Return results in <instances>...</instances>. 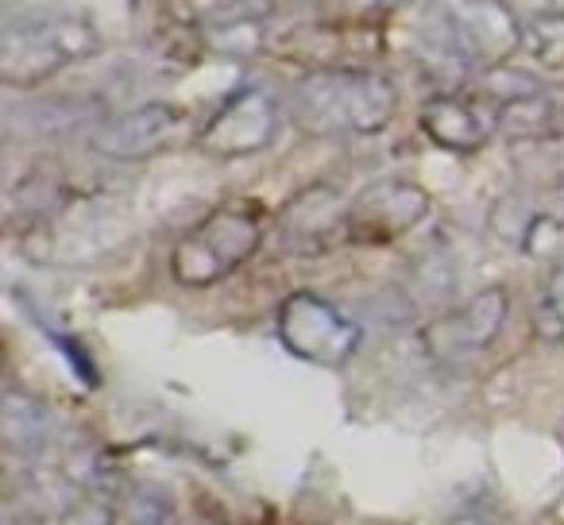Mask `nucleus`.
<instances>
[{
    "label": "nucleus",
    "mask_w": 564,
    "mask_h": 525,
    "mask_svg": "<svg viewBox=\"0 0 564 525\" xmlns=\"http://www.w3.org/2000/svg\"><path fill=\"white\" fill-rule=\"evenodd\" d=\"M399 109L394 86L364 66L310 70L291 89V117L310 135H376Z\"/></svg>",
    "instance_id": "obj_1"
},
{
    "label": "nucleus",
    "mask_w": 564,
    "mask_h": 525,
    "mask_svg": "<svg viewBox=\"0 0 564 525\" xmlns=\"http://www.w3.org/2000/svg\"><path fill=\"white\" fill-rule=\"evenodd\" d=\"M97 51H101V32L74 12L9 20L0 35V81L12 89H35L66 66L94 58Z\"/></svg>",
    "instance_id": "obj_2"
},
{
    "label": "nucleus",
    "mask_w": 564,
    "mask_h": 525,
    "mask_svg": "<svg viewBox=\"0 0 564 525\" xmlns=\"http://www.w3.org/2000/svg\"><path fill=\"white\" fill-rule=\"evenodd\" d=\"M263 243V220L248 205H220L202 217L171 251V275L189 291L220 283L240 271Z\"/></svg>",
    "instance_id": "obj_3"
},
{
    "label": "nucleus",
    "mask_w": 564,
    "mask_h": 525,
    "mask_svg": "<svg viewBox=\"0 0 564 525\" xmlns=\"http://www.w3.org/2000/svg\"><path fill=\"white\" fill-rule=\"evenodd\" d=\"M430 20L456 63L499 66L522 47V24L502 0H430Z\"/></svg>",
    "instance_id": "obj_4"
},
{
    "label": "nucleus",
    "mask_w": 564,
    "mask_h": 525,
    "mask_svg": "<svg viewBox=\"0 0 564 525\" xmlns=\"http://www.w3.org/2000/svg\"><path fill=\"white\" fill-rule=\"evenodd\" d=\"M274 332L294 360L317 363V368H345L364 344L360 325L310 291H299L282 302L274 314Z\"/></svg>",
    "instance_id": "obj_5"
},
{
    "label": "nucleus",
    "mask_w": 564,
    "mask_h": 525,
    "mask_svg": "<svg viewBox=\"0 0 564 525\" xmlns=\"http://www.w3.org/2000/svg\"><path fill=\"white\" fill-rule=\"evenodd\" d=\"M433 201L417 182L383 178L376 186L360 189L348 201L345 217V240L348 243H391L406 236L430 217Z\"/></svg>",
    "instance_id": "obj_6"
},
{
    "label": "nucleus",
    "mask_w": 564,
    "mask_h": 525,
    "mask_svg": "<svg viewBox=\"0 0 564 525\" xmlns=\"http://www.w3.org/2000/svg\"><path fill=\"white\" fill-rule=\"evenodd\" d=\"M279 132V109L259 86L228 94V101L197 132V147L213 158H243L263 151Z\"/></svg>",
    "instance_id": "obj_7"
},
{
    "label": "nucleus",
    "mask_w": 564,
    "mask_h": 525,
    "mask_svg": "<svg viewBox=\"0 0 564 525\" xmlns=\"http://www.w3.org/2000/svg\"><path fill=\"white\" fill-rule=\"evenodd\" d=\"M186 128V112L171 101H148L120 112L112 120H101L94 132V151L112 163H140V158L166 151Z\"/></svg>",
    "instance_id": "obj_8"
},
{
    "label": "nucleus",
    "mask_w": 564,
    "mask_h": 525,
    "mask_svg": "<svg viewBox=\"0 0 564 525\" xmlns=\"http://www.w3.org/2000/svg\"><path fill=\"white\" fill-rule=\"evenodd\" d=\"M507 314H510V294L502 291V286H487V291L471 294L464 306L437 317V321L425 329V344H430V352L441 356V360L479 352V348H487L502 332Z\"/></svg>",
    "instance_id": "obj_9"
},
{
    "label": "nucleus",
    "mask_w": 564,
    "mask_h": 525,
    "mask_svg": "<svg viewBox=\"0 0 564 525\" xmlns=\"http://www.w3.org/2000/svg\"><path fill=\"white\" fill-rule=\"evenodd\" d=\"M348 205L333 186H310L299 197L282 205L279 212V232L286 248L299 255H317L333 243V236H345Z\"/></svg>",
    "instance_id": "obj_10"
},
{
    "label": "nucleus",
    "mask_w": 564,
    "mask_h": 525,
    "mask_svg": "<svg viewBox=\"0 0 564 525\" xmlns=\"http://www.w3.org/2000/svg\"><path fill=\"white\" fill-rule=\"evenodd\" d=\"M422 132L453 155H471L499 132V105L487 109L476 97L456 94L433 97V101L422 105Z\"/></svg>",
    "instance_id": "obj_11"
},
{
    "label": "nucleus",
    "mask_w": 564,
    "mask_h": 525,
    "mask_svg": "<svg viewBox=\"0 0 564 525\" xmlns=\"http://www.w3.org/2000/svg\"><path fill=\"white\" fill-rule=\"evenodd\" d=\"M499 132L525 143L564 140V97H549V94L507 97V101H499Z\"/></svg>",
    "instance_id": "obj_12"
},
{
    "label": "nucleus",
    "mask_w": 564,
    "mask_h": 525,
    "mask_svg": "<svg viewBox=\"0 0 564 525\" xmlns=\"http://www.w3.org/2000/svg\"><path fill=\"white\" fill-rule=\"evenodd\" d=\"M0 433H4V448L17 456H40L43 445L51 440V417L32 394L9 391L4 406H0Z\"/></svg>",
    "instance_id": "obj_13"
},
{
    "label": "nucleus",
    "mask_w": 564,
    "mask_h": 525,
    "mask_svg": "<svg viewBox=\"0 0 564 525\" xmlns=\"http://www.w3.org/2000/svg\"><path fill=\"white\" fill-rule=\"evenodd\" d=\"M267 12H271L267 0H182V17L209 28V35L259 24Z\"/></svg>",
    "instance_id": "obj_14"
},
{
    "label": "nucleus",
    "mask_w": 564,
    "mask_h": 525,
    "mask_svg": "<svg viewBox=\"0 0 564 525\" xmlns=\"http://www.w3.org/2000/svg\"><path fill=\"white\" fill-rule=\"evenodd\" d=\"M538 329L541 337L556 340L564 337V267L553 271L545 286V298H541V309H538Z\"/></svg>",
    "instance_id": "obj_15"
},
{
    "label": "nucleus",
    "mask_w": 564,
    "mask_h": 525,
    "mask_svg": "<svg viewBox=\"0 0 564 525\" xmlns=\"http://www.w3.org/2000/svg\"><path fill=\"white\" fill-rule=\"evenodd\" d=\"M63 525H112V514L101 506V502L86 499V502H78V506L66 510V514H63Z\"/></svg>",
    "instance_id": "obj_16"
},
{
    "label": "nucleus",
    "mask_w": 564,
    "mask_h": 525,
    "mask_svg": "<svg viewBox=\"0 0 564 525\" xmlns=\"http://www.w3.org/2000/svg\"><path fill=\"white\" fill-rule=\"evenodd\" d=\"M325 4H345V9L356 12H371V9H391L394 0H325Z\"/></svg>",
    "instance_id": "obj_17"
}]
</instances>
